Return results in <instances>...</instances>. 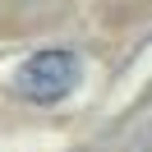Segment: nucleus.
<instances>
[{
    "instance_id": "nucleus-1",
    "label": "nucleus",
    "mask_w": 152,
    "mask_h": 152,
    "mask_svg": "<svg viewBox=\"0 0 152 152\" xmlns=\"http://www.w3.org/2000/svg\"><path fill=\"white\" fill-rule=\"evenodd\" d=\"M74 78H78V60L69 51H37V56L23 60V69H19L14 83L32 102H56V97H65L74 88Z\"/></svg>"
}]
</instances>
